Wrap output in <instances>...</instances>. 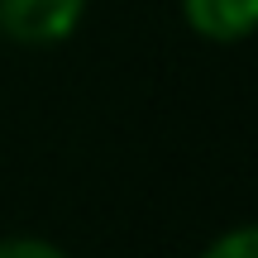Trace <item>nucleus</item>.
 Segmentation results:
<instances>
[{
  "instance_id": "obj_2",
  "label": "nucleus",
  "mask_w": 258,
  "mask_h": 258,
  "mask_svg": "<svg viewBox=\"0 0 258 258\" xmlns=\"http://www.w3.org/2000/svg\"><path fill=\"white\" fill-rule=\"evenodd\" d=\"M182 19L211 43H239L258 34V0H182Z\"/></svg>"
},
{
  "instance_id": "obj_1",
  "label": "nucleus",
  "mask_w": 258,
  "mask_h": 258,
  "mask_svg": "<svg viewBox=\"0 0 258 258\" xmlns=\"http://www.w3.org/2000/svg\"><path fill=\"white\" fill-rule=\"evenodd\" d=\"M86 0H0V34L24 48H53L77 34Z\"/></svg>"
},
{
  "instance_id": "obj_4",
  "label": "nucleus",
  "mask_w": 258,
  "mask_h": 258,
  "mask_svg": "<svg viewBox=\"0 0 258 258\" xmlns=\"http://www.w3.org/2000/svg\"><path fill=\"white\" fill-rule=\"evenodd\" d=\"M0 258H67V253L34 234H10V239H0Z\"/></svg>"
},
{
  "instance_id": "obj_3",
  "label": "nucleus",
  "mask_w": 258,
  "mask_h": 258,
  "mask_svg": "<svg viewBox=\"0 0 258 258\" xmlns=\"http://www.w3.org/2000/svg\"><path fill=\"white\" fill-rule=\"evenodd\" d=\"M201 258H258V225H239V230H225Z\"/></svg>"
}]
</instances>
